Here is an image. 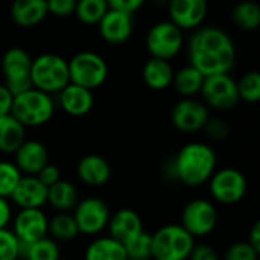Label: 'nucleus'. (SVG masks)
<instances>
[{
  "instance_id": "1",
  "label": "nucleus",
  "mask_w": 260,
  "mask_h": 260,
  "mask_svg": "<svg viewBox=\"0 0 260 260\" xmlns=\"http://www.w3.org/2000/svg\"><path fill=\"white\" fill-rule=\"evenodd\" d=\"M189 59L204 78L229 73L236 64V47L232 37L213 26L198 27L189 40Z\"/></svg>"
},
{
  "instance_id": "2",
  "label": "nucleus",
  "mask_w": 260,
  "mask_h": 260,
  "mask_svg": "<svg viewBox=\"0 0 260 260\" xmlns=\"http://www.w3.org/2000/svg\"><path fill=\"white\" fill-rule=\"evenodd\" d=\"M218 157L213 148L203 142L184 145L169 165V175L187 187L206 184L216 171Z\"/></svg>"
},
{
  "instance_id": "3",
  "label": "nucleus",
  "mask_w": 260,
  "mask_h": 260,
  "mask_svg": "<svg viewBox=\"0 0 260 260\" xmlns=\"http://www.w3.org/2000/svg\"><path fill=\"white\" fill-rule=\"evenodd\" d=\"M30 82L34 88L43 93L50 96L58 94L67 84H70L67 61L56 53H43L32 58Z\"/></svg>"
},
{
  "instance_id": "4",
  "label": "nucleus",
  "mask_w": 260,
  "mask_h": 260,
  "mask_svg": "<svg viewBox=\"0 0 260 260\" xmlns=\"http://www.w3.org/2000/svg\"><path fill=\"white\" fill-rule=\"evenodd\" d=\"M11 114L24 128H37L47 123L53 117L55 102L50 94L32 87L14 96Z\"/></svg>"
},
{
  "instance_id": "5",
  "label": "nucleus",
  "mask_w": 260,
  "mask_h": 260,
  "mask_svg": "<svg viewBox=\"0 0 260 260\" xmlns=\"http://www.w3.org/2000/svg\"><path fill=\"white\" fill-rule=\"evenodd\" d=\"M151 238L152 260H187L195 245V239L180 224L163 225Z\"/></svg>"
},
{
  "instance_id": "6",
  "label": "nucleus",
  "mask_w": 260,
  "mask_h": 260,
  "mask_svg": "<svg viewBox=\"0 0 260 260\" xmlns=\"http://www.w3.org/2000/svg\"><path fill=\"white\" fill-rule=\"evenodd\" d=\"M69 78L72 84L94 90L108 78V64L96 52L84 50L73 55L69 61Z\"/></svg>"
},
{
  "instance_id": "7",
  "label": "nucleus",
  "mask_w": 260,
  "mask_h": 260,
  "mask_svg": "<svg viewBox=\"0 0 260 260\" xmlns=\"http://www.w3.org/2000/svg\"><path fill=\"white\" fill-rule=\"evenodd\" d=\"M30 67L32 56L23 47H11L3 53L0 69L5 78V87L14 96L32 88Z\"/></svg>"
},
{
  "instance_id": "8",
  "label": "nucleus",
  "mask_w": 260,
  "mask_h": 260,
  "mask_svg": "<svg viewBox=\"0 0 260 260\" xmlns=\"http://www.w3.org/2000/svg\"><path fill=\"white\" fill-rule=\"evenodd\" d=\"M207 184L212 198L222 206H235L241 203L248 190L247 177L236 168L215 171Z\"/></svg>"
},
{
  "instance_id": "9",
  "label": "nucleus",
  "mask_w": 260,
  "mask_h": 260,
  "mask_svg": "<svg viewBox=\"0 0 260 260\" xmlns=\"http://www.w3.org/2000/svg\"><path fill=\"white\" fill-rule=\"evenodd\" d=\"M145 43L151 58L169 61L181 52L184 46V35L183 30L171 20H165L155 23L148 30Z\"/></svg>"
},
{
  "instance_id": "10",
  "label": "nucleus",
  "mask_w": 260,
  "mask_h": 260,
  "mask_svg": "<svg viewBox=\"0 0 260 260\" xmlns=\"http://www.w3.org/2000/svg\"><path fill=\"white\" fill-rule=\"evenodd\" d=\"M180 225L193 238H206L218 225V210L215 204L206 198L189 201L181 212Z\"/></svg>"
},
{
  "instance_id": "11",
  "label": "nucleus",
  "mask_w": 260,
  "mask_h": 260,
  "mask_svg": "<svg viewBox=\"0 0 260 260\" xmlns=\"http://www.w3.org/2000/svg\"><path fill=\"white\" fill-rule=\"evenodd\" d=\"M72 212L79 235L85 236H98L104 230H107L111 216L107 203L98 197H87L84 200H79Z\"/></svg>"
},
{
  "instance_id": "12",
  "label": "nucleus",
  "mask_w": 260,
  "mask_h": 260,
  "mask_svg": "<svg viewBox=\"0 0 260 260\" xmlns=\"http://www.w3.org/2000/svg\"><path fill=\"white\" fill-rule=\"evenodd\" d=\"M200 93L207 107L219 111H229L239 102L236 81L229 73L206 76Z\"/></svg>"
},
{
  "instance_id": "13",
  "label": "nucleus",
  "mask_w": 260,
  "mask_h": 260,
  "mask_svg": "<svg viewBox=\"0 0 260 260\" xmlns=\"http://www.w3.org/2000/svg\"><path fill=\"white\" fill-rule=\"evenodd\" d=\"M210 119L209 108L204 102L197 101L195 98H183L178 101L171 111L172 125L187 134L198 133L204 129V125Z\"/></svg>"
},
{
  "instance_id": "14",
  "label": "nucleus",
  "mask_w": 260,
  "mask_h": 260,
  "mask_svg": "<svg viewBox=\"0 0 260 260\" xmlns=\"http://www.w3.org/2000/svg\"><path fill=\"white\" fill-rule=\"evenodd\" d=\"M11 222V230L21 245H29L47 236L49 218L41 209H20Z\"/></svg>"
},
{
  "instance_id": "15",
  "label": "nucleus",
  "mask_w": 260,
  "mask_h": 260,
  "mask_svg": "<svg viewBox=\"0 0 260 260\" xmlns=\"http://www.w3.org/2000/svg\"><path fill=\"white\" fill-rule=\"evenodd\" d=\"M207 0H168L169 20L181 30L201 27L207 17Z\"/></svg>"
},
{
  "instance_id": "16",
  "label": "nucleus",
  "mask_w": 260,
  "mask_h": 260,
  "mask_svg": "<svg viewBox=\"0 0 260 260\" xmlns=\"http://www.w3.org/2000/svg\"><path fill=\"white\" fill-rule=\"evenodd\" d=\"M98 29L101 38L105 43L113 46L123 44L131 38L134 30L133 15L122 11L108 9V12L98 23Z\"/></svg>"
},
{
  "instance_id": "17",
  "label": "nucleus",
  "mask_w": 260,
  "mask_h": 260,
  "mask_svg": "<svg viewBox=\"0 0 260 260\" xmlns=\"http://www.w3.org/2000/svg\"><path fill=\"white\" fill-rule=\"evenodd\" d=\"M107 230L110 238L125 245L131 239L139 236L145 229H143V221L136 210L120 209L110 216Z\"/></svg>"
},
{
  "instance_id": "18",
  "label": "nucleus",
  "mask_w": 260,
  "mask_h": 260,
  "mask_svg": "<svg viewBox=\"0 0 260 260\" xmlns=\"http://www.w3.org/2000/svg\"><path fill=\"white\" fill-rule=\"evenodd\" d=\"M9 200L18 209H41L47 204V187L35 175H23Z\"/></svg>"
},
{
  "instance_id": "19",
  "label": "nucleus",
  "mask_w": 260,
  "mask_h": 260,
  "mask_svg": "<svg viewBox=\"0 0 260 260\" xmlns=\"http://www.w3.org/2000/svg\"><path fill=\"white\" fill-rule=\"evenodd\" d=\"M14 163L23 175H37L47 163V148L38 140H24L14 152Z\"/></svg>"
},
{
  "instance_id": "20",
  "label": "nucleus",
  "mask_w": 260,
  "mask_h": 260,
  "mask_svg": "<svg viewBox=\"0 0 260 260\" xmlns=\"http://www.w3.org/2000/svg\"><path fill=\"white\" fill-rule=\"evenodd\" d=\"M58 102L69 116L84 117L93 110L94 96L91 90L70 82L58 93Z\"/></svg>"
},
{
  "instance_id": "21",
  "label": "nucleus",
  "mask_w": 260,
  "mask_h": 260,
  "mask_svg": "<svg viewBox=\"0 0 260 260\" xmlns=\"http://www.w3.org/2000/svg\"><path fill=\"white\" fill-rule=\"evenodd\" d=\"M76 174L81 183L90 187H101L111 178V166L102 155L88 154L84 155L76 166Z\"/></svg>"
},
{
  "instance_id": "22",
  "label": "nucleus",
  "mask_w": 260,
  "mask_h": 260,
  "mask_svg": "<svg viewBox=\"0 0 260 260\" xmlns=\"http://www.w3.org/2000/svg\"><path fill=\"white\" fill-rule=\"evenodd\" d=\"M9 15L14 24L29 29L41 24L49 12L46 0H14L11 3Z\"/></svg>"
},
{
  "instance_id": "23",
  "label": "nucleus",
  "mask_w": 260,
  "mask_h": 260,
  "mask_svg": "<svg viewBox=\"0 0 260 260\" xmlns=\"http://www.w3.org/2000/svg\"><path fill=\"white\" fill-rule=\"evenodd\" d=\"M174 73L175 72L169 61L151 58L143 66L142 76H143V82L146 84V87L155 91H161L172 85Z\"/></svg>"
},
{
  "instance_id": "24",
  "label": "nucleus",
  "mask_w": 260,
  "mask_h": 260,
  "mask_svg": "<svg viewBox=\"0 0 260 260\" xmlns=\"http://www.w3.org/2000/svg\"><path fill=\"white\" fill-rule=\"evenodd\" d=\"M79 201V192L72 181L59 180L47 187V204L58 212H72Z\"/></svg>"
},
{
  "instance_id": "25",
  "label": "nucleus",
  "mask_w": 260,
  "mask_h": 260,
  "mask_svg": "<svg viewBox=\"0 0 260 260\" xmlns=\"http://www.w3.org/2000/svg\"><path fill=\"white\" fill-rule=\"evenodd\" d=\"M84 260H126L125 247L110 236L94 238L84 251Z\"/></svg>"
},
{
  "instance_id": "26",
  "label": "nucleus",
  "mask_w": 260,
  "mask_h": 260,
  "mask_svg": "<svg viewBox=\"0 0 260 260\" xmlns=\"http://www.w3.org/2000/svg\"><path fill=\"white\" fill-rule=\"evenodd\" d=\"M26 140V128L12 116L0 117V152L14 154Z\"/></svg>"
},
{
  "instance_id": "27",
  "label": "nucleus",
  "mask_w": 260,
  "mask_h": 260,
  "mask_svg": "<svg viewBox=\"0 0 260 260\" xmlns=\"http://www.w3.org/2000/svg\"><path fill=\"white\" fill-rule=\"evenodd\" d=\"M203 82H204V76L193 66L189 64L174 73L172 87L175 88V91L180 96L193 98V96L200 94Z\"/></svg>"
},
{
  "instance_id": "28",
  "label": "nucleus",
  "mask_w": 260,
  "mask_h": 260,
  "mask_svg": "<svg viewBox=\"0 0 260 260\" xmlns=\"http://www.w3.org/2000/svg\"><path fill=\"white\" fill-rule=\"evenodd\" d=\"M47 235L56 242H70L79 236L78 225L69 212H58L49 219Z\"/></svg>"
},
{
  "instance_id": "29",
  "label": "nucleus",
  "mask_w": 260,
  "mask_h": 260,
  "mask_svg": "<svg viewBox=\"0 0 260 260\" xmlns=\"http://www.w3.org/2000/svg\"><path fill=\"white\" fill-rule=\"evenodd\" d=\"M232 20L242 30H256L260 26V6L253 0L239 2L232 11Z\"/></svg>"
},
{
  "instance_id": "30",
  "label": "nucleus",
  "mask_w": 260,
  "mask_h": 260,
  "mask_svg": "<svg viewBox=\"0 0 260 260\" xmlns=\"http://www.w3.org/2000/svg\"><path fill=\"white\" fill-rule=\"evenodd\" d=\"M21 256L26 260H59L61 250L56 241L46 236L29 245H21Z\"/></svg>"
},
{
  "instance_id": "31",
  "label": "nucleus",
  "mask_w": 260,
  "mask_h": 260,
  "mask_svg": "<svg viewBox=\"0 0 260 260\" xmlns=\"http://www.w3.org/2000/svg\"><path fill=\"white\" fill-rule=\"evenodd\" d=\"M108 9L110 6L107 0H78L75 15L85 26H98Z\"/></svg>"
},
{
  "instance_id": "32",
  "label": "nucleus",
  "mask_w": 260,
  "mask_h": 260,
  "mask_svg": "<svg viewBox=\"0 0 260 260\" xmlns=\"http://www.w3.org/2000/svg\"><path fill=\"white\" fill-rule=\"evenodd\" d=\"M239 101H244L247 104H256L260 99V75L259 72L251 70L241 76V79L236 82Z\"/></svg>"
},
{
  "instance_id": "33",
  "label": "nucleus",
  "mask_w": 260,
  "mask_h": 260,
  "mask_svg": "<svg viewBox=\"0 0 260 260\" xmlns=\"http://www.w3.org/2000/svg\"><path fill=\"white\" fill-rule=\"evenodd\" d=\"M123 247L126 260H152V238L145 230Z\"/></svg>"
},
{
  "instance_id": "34",
  "label": "nucleus",
  "mask_w": 260,
  "mask_h": 260,
  "mask_svg": "<svg viewBox=\"0 0 260 260\" xmlns=\"http://www.w3.org/2000/svg\"><path fill=\"white\" fill-rule=\"evenodd\" d=\"M21 177L23 174L18 171L14 161L0 160V197L9 200Z\"/></svg>"
},
{
  "instance_id": "35",
  "label": "nucleus",
  "mask_w": 260,
  "mask_h": 260,
  "mask_svg": "<svg viewBox=\"0 0 260 260\" xmlns=\"http://www.w3.org/2000/svg\"><path fill=\"white\" fill-rule=\"evenodd\" d=\"M21 257V244L9 229H0V260H18Z\"/></svg>"
},
{
  "instance_id": "36",
  "label": "nucleus",
  "mask_w": 260,
  "mask_h": 260,
  "mask_svg": "<svg viewBox=\"0 0 260 260\" xmlns=\"http://www.w3.org/2000/svg\"><path fill=\"white\" fill-rule=\"evenodd\" d=\"M224 260H259V251H256L247 241L235 242L227 248Z\"/></svg>"
},
{
  "instance_id": "37",
  "label": "nucleus",
  "mask_w": 260,
  "mask_h": 260,
  "mask_svg": "<svg viewBox=\"0 0 260 260\" xmlns=\"http://www.w3.org/2000/svg\"><path fill=\"white\" fill-rule=\"evenodd\" d=\"M204 131L206 134L212 139V140H216V142H221V140H225L230 134V126L229 123L224 120V119H219V117H213V119H209L207 123L204 125Z\"/></svg>"
},
{
  "instance_id": "38",
  "label": "nucleus",
  "mask_w": 260,
  "mask_h": 260,
  "mask_svg": "<svg viewBox=\"0 0 260 260\" xmlns=\"http://www.w3.org/2000/svg\"><path fill=\"white\" fill-rule=\"evenodd\" d=\"M78 0H46L47 5V12L55 15V17H69L75 14Z\"/></svg>"
},
{
  "instance_id": "39",
  "label": "nucleus",
  "mask_w": 260,
  "mask_h": 260,
  "mask_svg": "<svg viewBox=\"0 0 260 260\" xmlns=\"http://www.w3.org/2000/svg\"><path fill=\"white\" fill-rule=\"evenodd\" d=\"M187 260H221V257H219V253L212 245L195 242Z\"/></svg>"
},
{
  "instance_id": "40",
  "label": "nucleus",
  "mask_w": 260,
  "mask_h": 260,
  "mask_svg": "<svg viewBox=\"0 0 260 260\" xmlns=\"http://www.w3.org/2000/svg\"><path fill=\"white\" fill-rule=\"evenodd\" d=\"M35 177H37L46 187H49V186H52V184H55L56 181L61 180V172H59L58 166H55V165H52V163H47Z\"/></svg>"
},
{
  "instance_id": "41",
  "label": "nucleus",
  "mask_w": 260,
  "mask_h": 260,
  "mask_svg": "<svg viewBox=\"0 0 260 260\" xmlns=\"http://www.w3.org/2000/svg\"><path fill=\"white\" fill-rule=\"evenodd\" d=\"M146 0H107L110 9H114V11H122V12H126V14H134L136 11H139L143 5H145Z\"/></svg>"
},
{
  "instance_id": "42",
  "label": "nucleus",
  "mask_w": 260,
  "mask_h": 260,
  "mask_svg": "<svg viewBox=\"0 0 260 260\" xmlns=\"http://www.w3.org/2000/svg\"><path fill=\"white\" fill-rule=\"evenodd\" d=\"M12 101H14V94L5 87V84H0V117L11 114Z\"/></svg>"
},
{
  "instance_id": "43",
  "label": "nucleus",
  "mask_w": 260,
  "mask_h": 260,
  "mask_svg": "<svg viewBox=\"0 0 260 260\" xmlns=\"http://www.w3.org/2000/svg\"><path fill=\"white\" fill-rule=\"evenodd\" d=\"M12 221V207L8 198L0 197V229H8Z\"/></svg>"
},
{
  "instance_id": "44",
  "label": "nucleus",
  "mask_w": 260,
  "mask_h": 260,
  "mask_svg": "<svg viewBox=\"0 0 260 260\" xmlns=\"http://www.w3.org/2000/svg\"><path fill=\"white\" fill-rule=\"evenodd\" d=\"M256 251L260 253V222H254L250 233H248V241H247Z\"/></svg>"
},
{
  "instance_id": "45",
  "label": "nucleus",
  "mask_w": 260,
  "mask_h": 260,
  "mask_svg": "<svg viewBox=\"0 0 260 260\" xmlns=\"http://www.w3.org/2000/svg\"><path fill=\"white\" fill-rule=\"evenodd\" d=\"M59 260H66V259H59Z\"/></svg>"
}]
</instances>
